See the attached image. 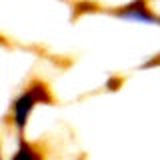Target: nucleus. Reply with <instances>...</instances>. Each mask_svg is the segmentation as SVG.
<instances>
[{"instance_id": "1", "label": "nucleus", "mask_w": 160, "mask_h": 160, "mask_svg": "<svg viewBox=\"0 0 160 160\" xmlns=\"http://www.w3.org/2000/svg\"><path fill=\"white\" fill-rule=\"evenodd\" d=\"M38 100H44V102H48V100H50V92L42 86V84H34L32 88L26 90V92H24L22 96L14 102V120H16V124H18L20 128H22L24 122H26L30 108H32Z\"/></svg>"}, {"instance_id": "2", "label": "nucleus", "mask_w": 160, "mask_h": 160, "mask_svg": "<svg viewBox=\"0 0 160 160\" xmlns=\"http://www.w3.org/2000/svg\"><path fill=\"white\" fill-rule=\"evenodd\" d=\"M12 160H40V156L28 146V144H22V146H20V150L14 154Z\"/></svg>"}]
</instances>
